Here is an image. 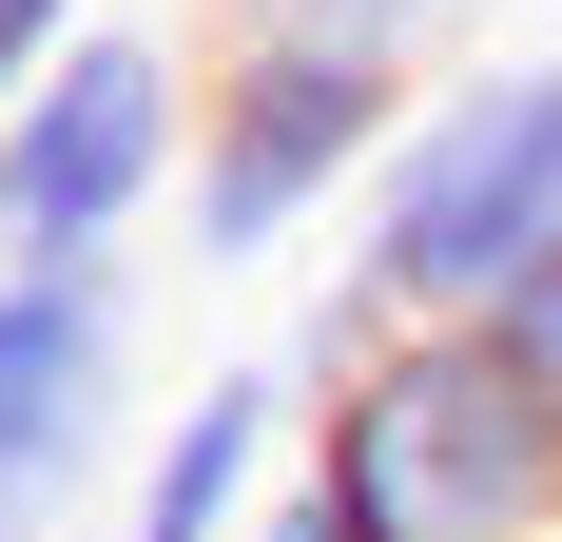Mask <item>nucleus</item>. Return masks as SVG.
<instances>
[{"mask_svg":"<svg viewBox=\"0 0 562 542\" xmlns=\"http://www.w3.org/2000/svg\"><path fill=\"white\" fill-rule=\"evenodd\" d=\"M543 233H562V39H505L407 98L389 174L349 194V291L389 329H485L543 271Z\"/></svg>","mask_w":562,"mask_h":542,"instance_id":"f257e3e1","label":"nucleus"},{"mask_svg":"<svg viewBox=\"0 0 562 542\" xmlns=\"http://www.w3.org/2000/svg\"><path fill=\"white\" fill-rule=\"evenodd\" d=\"M407 98H427V58L389 39H330V20H233L194 58V174H175V214H194V271H272L291 233H330L369 174H389Z\"/></svg>","mask_w":562,"mask_h":542,"instance_id":"f03ea898","label":"nucleus"},{"mask_svg":"<svg viewBox=\"0 0 562 542\" xmlns=\"http://www.w3.org/2000/svg\"><path fill=\"white\" fill-rule=\"evenodd\" d=\"M291 445L349 465L407 542H562V387L505 329H389Z\"/></svg>","mask_w":562,"mask_h":542,"instance_id":"7ed1b4c3","label":"nucleus"},{"mask_svg":"<svg viewBox=\"0 0 562 542\" xmlns=\"http://www.w3.org/2000/svg\"><path fill=\"white\" fill-rule=\"evenodd\" d=\"M175 174H194V58H175V20L98 0L58 78L0 116V271H136Z\"/></svg>","mask_w":562,"mask_h":542,"instance_id":"20e7f679","label":"nucleus"},{"mask_svg":"<svg viewBox=\"0 0 562 542\" xmlns=\"http://www.w3.org/2000/svg\"><path fill=\"white\" fill-rule=\"evenodd\" d=\"M136 271H0V504L78 523L136 485Z\"/></svg>","mask_w":562,"mask_h":542,"instance_id":"39448f33","label":"nucleus"},{"mask_svg":"<svg viewBox=\"0 0 562 542\" xmlns=\"http://www.w3.org/2000/svg\"><path fill=\"white\" fill-rule=\"evenodd\" d=\"M291 427H311V387H291L272 349L194 369V407H175V427L136 445V485H116V542H252L272 485H291Z\"/></svg>","mask_w":562,"mask_h":542,"instance_id":"423d86ee","label":"nucleus"},{"mask_svg":"<svg viewBox=\"0 0 562 542\" xmlns=\"http://www.w3.org/2000/svg\"><path fill=\"white\" fill-rule=\"evenodd\" d=\"M78 20H98V0H0V116L58 78V39H78Z\"/></svg>","mask_w":562,"mask_h":542,"instance_id":"0eeeda50","label":"nucleus"},{"mask_svg":"<svg viewBox=\"0 0 562 542\" xmlns=\"http://www.w3.org/2000/svg\"><path fill=\"white\" fill-rule=\"evenodd\" d=\"M485 329H505L524 369H543V387H562V233H543V271H524V291H505V310H485Z\"/></svg>","mask_w":562,"mask_h":542,"instance_id":"6e6552de","label":"nucleus"},{"mask_svg":"<svg viewBox=\"0 0 562 542\" xmlns=\"http://www.w3.org/2000/svg\"><path fill=\"white\" fill-rule=\"evenodd\" d=\"M0 542H58V523H20V504H0Z\"/></svg>","mask_w":562,"mask_h":542,"instance_id":"1a4fd4ad","label":"nucleus"},{"mask_svg":"<svg viewBox=\"0 0 562 542\" xmlns=\"http://www.w3.org/2000/svg\"><path fill=\"white\" fill-rule=\"evenodd\" d=\"M233 20H272V0H233Z\"/></svg>","mask_w":562,"mask_h":542,"instance_id":"9d476101","label":"nucleus"}]
</instances>
